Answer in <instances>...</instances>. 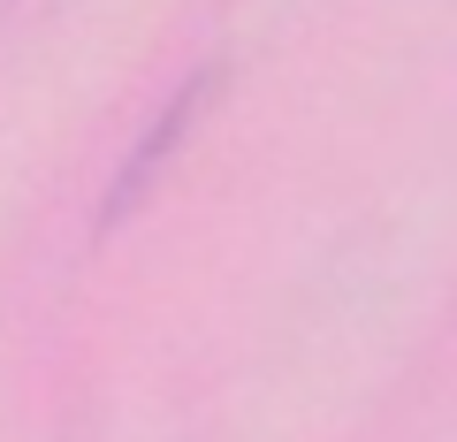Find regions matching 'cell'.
Instances as JSON below:
<instances>
[]
</instances>
